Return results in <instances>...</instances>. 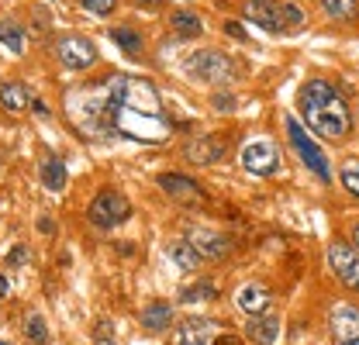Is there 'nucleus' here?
<instances>
[{
    "mask_svg": "<svg viewBox=\"0 0 359 345\" xmlns=\"http://www.w3.org/2000/svg\"><path fill=\"white\" fill-rule=\"evenodd\" d=\"M297 107L308 121V128L321 138H346L353 131V111L346 97L321 76H314L297 90Z\"/></svg>",
    "mask_w": 359,
    "mask_h": 345,
    "instance_id": "1",
    "label": "nucleus"
},
{
    "mask_svg": "<svg viewBox=\"0 0 359 345\" xmlns=\"http://www.w3.org/2000/svg\"><path fill=\"white\" fill-rule=\"evenodd\" d=\"M183 73H190L194 80H208V83H215V86H228L238 76L235 62H231L224 52H218V48H201V52H194V55L183 62Z\"/></svg>",
    "mask_w": 359,
    "mask_h": 345,
    "instance_id": "2",
    "label": "nucleus"
},
{
    "mask_svg": "<svg viewBox=\"0 0 359 345\" xmlns=\"http://www.w3.org/2000/svg\"><path fill=\"white\" fill-rule=\"evenodd\" d=\"M283 125H287V138H290V145L297 149L301 163H304V166H308L318 180H325V183H328V180H332V166H328V156L318 149V142H314L311 135L304 131V125H301L294 114H287V121H283Z\"/></svg>",
    "mask_w": 359,
    "mask_h": 345,
    "instance_id": "3",
    "label": "nucleus"
},
{
    "mask_svg": "<svg viewBox=\"0 0 359 345\" xmlns=\"http://www.w3.org/2000/svg\"><path fill=\"white\" fill-rule=\"evenodd\" d=\"M90 221L97 224V228H118L121 221H128V215H132V204H128V197L125 194H118V190H100L93 201H90L87 208Z\"/></svg>",
    "mask_w": 359,
    "mask_h": 345,
    "instance_id": "4",
    "label": "nucleus"
},
{
    "mask_svg": "<svg viewBox=\"0 0 359 345\" xmlns=\"http://www.w3.org/2000/svg\"><path fill=\"white\" fill-rule=\"evenodd\" d=\"M328 269L335 273V280H339L346 290H356L359 294V252H356V245H349V242H332V245H328Z\"/></svg>",
    "mask_w": 359,
    "mask_h": 345,
    "instance_id": "5",
    "label": "nucleus"
},
{
    "mask_svg": "<svg viewBox=\"0 0 359 345\" xmlns=\"http://www.w3.org/2000/svg\"><path fill=\"white\" fill-rule=\"evenodd\" d=\"M242 166L256 176H273L280 170V149L269 138H256L242 149Z\"/></svg>",
    "mask_w": 359,
    "mask_h": 345,
    "instance_id": "6",
    "label": "nucleus"
},
{
    "mask_svg": "<svg viewBox=\"0 0 359 345\" xmlns=\"http://www.w3.org/2000/svg\"><path fill=\"white\" fill-rule=\"evenodd\" d=\"M245 21L259 25L263 32H283V4L280 0H242Z\"/></svg>",
    "mask_w": 359,
    "mask_h": 345,
    "instance_id": "7",
    "label": "nucleus"
},
{
    "mask_svg": "<svg viewBox=\"0 0 359 345\" xmlns=\"http://www.w3.org/2000/svg\"><path fill=\"white\" fill-rule=\"evenodd\" d=\"M328 325H332V335H335V345L346 342H359V307L356 304H335L332 314H328Z\"/></svg>",
    "mask_w": 359,
    "mask_h": 345,
    "instance_id": "8",
    "label": "nucleus"
},
{
    "mask_svg": "<svg viewBox=\"0 0 359 345\" xmlns=\"http://www.w3.org/2000/svg\"><path fill=\"white\" fill-rule=\"evenodd\" d=\"M59 59L69 66V69H90L93 62H97V48L90 39L83 35H66L62 42H59Z\"/></svg>",
    "mask_w": 359,
    "mask_h": 345,
    "instance_id": "9",
    "label": "nucleus"
},
{
    "mask_svg": "<svg viewBox=\"0 0 359 345\" xmlns=\"http://www.w3.org/2000/svg\"><path fill=\"white\" fill-rule=\"evenodd\" d=\"M224 138H215V135H201V138H190L187 142V149H183V156L190 159V163H197V166H208V163H218L224 156Z\"/></svg>",
    "mask_w": 359,
    "mask_h": 345,
    "instance_id": "10",
    "label": "nucleus"
},
{
    "mask_svg": "<svg viewBox=\"0 0 359 345\" xmlns=\"http://www.w3.org/2000/svg\"><path fill=\"white\" fill-rule=\"evenodd\" d=\"M190 245L204 259H224L231 252V242L224 235H218V231H208V228H194L190 231Z\"/></svg>",
    "mask_w": 359,
    "mask_h": 345,
    "instance_id": "11",
    "label": "nucleus"
},
{
    "mask_svg": "<svg viewBox=\"0 0 359 345\" xmlns=\"http://www.w3.org/2000/svg\"><path fill=\"white\" fill-rule=\"evenodd\" d=\"M159 187L180 201V204H201V190H197V183L190 180V176H183V172H163L159 176Z\"/></svg>",
    "mask_w": 359,
    "mask_h": 345,
    "instance_id": "12",
    "label": "nucleus"
},
{
    "mask_svg": "<svg viewBox=\"0 0 359 345\" xmlns=\"http://www.w3.org/2000/svg\"><path fill=\"white\" fill-rule=\"evenodd\" d=\"M269 301H273V294H269L263 283H242L238 294H235L238 311H245V314H252V318H256V314H266Z\"/></svg>",
    "mask_w": 359,
    "mask_h": 345,
    "instance_id": "13",
    "label": "nucleus"
},
{
    "mask_svg": "<svg viewBox=\"0 0 359 345\" xmlns=\"http://www.w3.org/2000/svg\"><path fill=\"white\" fill-rule=\"evenodd\" d=\"M245 335H249V342L256 345H276V339H280V318L276 314H256L245 325Z\"/></svg>",
    "mask_w": 359,
    "mask_h": 345,
    "instance_id": "14",
    "label": "nucleus"
},
{
    "mask_svg": "<svg viewBox=\"0 0 359 345\" xmlns=\"http://www.w3.org/2000/svg\"><path fill=\"white\" fill-rule=\"evenodd\" d=\"M0 104H4V111L21 114V111H28L35 104V97H32V90L25 83H4L0 86Z\"/></svg>",
    "mask_w": 359,
    "mask_h": 345,
    "instance_id": "15",
    "label": "nucleus"
},
{
    "mask_svg": "<svg viewBox=\"0 0 359 345\" xmlns=\"http://www.w3.org/2000/svg\"><path fill=\"white\" fill-rule=\"evenodd\" d=\"M39 176H42V183L52 190V194L66 190V166H62L59 156H45L42 166H39Z\"/></svg>",
    "mask_w": 359,
    "mask_h": 345,
    "instance_id": "16",
    "label": "nucleus"
},
{
    "mask_svg": "<svg viewBox=\"0 0 359 345\" xmlns=\"http://www.w3.org/2000/svg\"><path fill=\"white\" fill-rule=\"evenodd\" d=\"M142 325L149 328V332H166L170 325H173V307L170 304H149L145 311H142Z\"/></svg>",
    "mask_w": 359,
    "mask_h": 345,
    "instance_id": "17",
    "label": "nucleus"
},
{
    "mask_svg": "<svg viewBox=\"0 0 359 345\" xmlns=\"http://www.w3.org/2000/svg\"><path fill=\"white\" fill-rule=\"evenodd\" d=\"M208 328H211V321L208 318H190V321H183L177 332V345H208Z\"/></svg>",
    "mask_w": 359,
    "mask_h": 345,
    "instance_id": "18",
    "label": "nucleus"
},
{
    "mask_svg": "<svg viewBox=\"0 0 359 345\" xmlns=\"http://www.w3.org/2000/svg\"><path fill=\"white\" fill-rule=\"evenodd\" d=\"M170 25H173V32L183 35V39H197V35L204 32L201 18H197V14H190V11H173V14H170Z\"/></svg>",
    "mask_w": 359,
    "mask_h": 345,
    "instance_id": "19",
    "label": "nucleus"
},
{
    "mask_svg": "<svg viewBox=\"0 0 359 345\" xmlns=\"http://www.w3.org/2000/svg\"><path fill=\"white\" fill-rule=\"evenodd\" d=\"M166 252H170V259L177 262L180 269H197V266H201V252H197L190 242H170Z\"/></svg>",
    "mask_w": 359,
    "mask_h": 345,
    "instance_id": "20",
    "label": "nucleus"
},
{
    "mask_svg": "<svg viewBox=\"0 0 359 345\" xmlns=\"http://www.w3.org/2000/svg\"><path fill=\"white\" fill-rule=\"evenodd\" d=\"M215 297H218V287H215L211 280H197V283H190V287H183V290H180V301L183 304L215 301Z\"/></svg>",
    "mask_w": 359,
    "mask_h": 345,
    "instance_id": "21",
    "label": "nucleus"
},
{
    "mask_svg": "<svg viewBox=\"0 0 359 345\" xmlns=\"http://www.w3.org/2000/svg\"><path fill=\"white\" fill-rule=\"evenodd\" d=\"M0 42L7 45L11 52H25V45H28V39H25L21 25H14V21L7 18V21H0Z\"/></svg>",
    "mask_w": 359,
    "mask_h": 345,
    "instance_id": "22",
    "label": "nucleus"
},
{
    "mask_svg": "<svg viewBox=\"0 0 359 345\" xmlns=\"http://www.w3.org/2000/svg\"><path fill=\"white\" fill-rule=\"evenodd\" d=\"M318 4H321V11H325L332 21H349L359 7V0H318Z\"/></svg>",
    "mask_w": 359,
    "mask_h": 345,
    "instance_id": "23",
    "label": "nucleus"
},
{
    "mask_svg": "<svg viewBox=\"0 0 359 345\" xmlns=\"http://www.w3.org/2000/svg\"><path fill=\"white\" fill-rule=\"evenodd\" d=\"M111 39H114V42L121 45L125 52H132V55H138V52L145 48V42H142V35H138V32H132V28H114V32H111Z\"/></svg>",
    "mask_w": 359,
    "mask_h": 345,
    "instance_id": "24",
    "label": "nucleus"
},
{
    "mask_svg": "<svg viewBox=\"0 0 359 345\" xmlns=\"http://www.w3.org/2000/svg\"><path fill=\"white\" fill-rule=\"evenodd\" d=\"M339 180H342V187L359 201V159H346L342 170H339Z\"/></svg>",
    "mask_w": 359,
    "mask_h": 345,
    "instance_id": "25",
    "label": "nucleus"
},
{
    "mask_svg": "<svg viewBox=\"0 0 359 345\" xmlns=\"http://www.w3.org/2000/svg\"><path fill=\"white\" fill-rule=\"evenodd\" d=\"M304 21H308V14L297 4H283V32L287 28H304Z\"/></svg>",
    "mask_w": 359,
    "mask_h": 345,
    "instance_id": "26",
    "label": "nucleus"
},
{
    "mask_svg": "<svg viewBox=\"0 0 359 345\" xmlns=\"http://www.w3.org/2000/svg\"><path fill=\"white\" fill-rule=\"evenodd\" d=\"M211 104H215V111H222V114H231L238 100H235L231 93H215V97H211Z\"/></svg>",
    "mask_w": 359,
    "mask_h": 345,
    "instance_id": "27",
    "label": "nucleus"
},
{
    "mask_svg": "<svg viewBox=\"0 0 359 345\" xmlns=\"http://www.w3.org/2000/svg\"><path fill=\"white\" fill-rule=\"evenodd\" d=\"M83 7H87V11H93V14H114L118 0H83Z\"/></svg>",
    "mask_w": 359,
    "mask_h": 345,
    "instance_id": "28",
    "label": "nucleus"
},
{
    "mask_svg": "<svg viewBox=\"0 0 359 345\" xmlns=\"http://www.w3.org/2000/svg\"><path fill=\"white\" fill-rule=\"evenodd\" d=\"M28 335H32L35 342H45V321L39 318V314H32V318H28Z\"/></svg>",
    "mask_w": 359,
    "mask_h": 345,
    "instance_id": "29",
    "label": "nucleus"
},
{
    "mask_svg": "<svg viewBox=\"0 0 359 345\" xmlns=\"http://www.w3.org/2000/svg\"><path fill=\"white\" fill-rule=\"evenodd\" d=\"M224 32H228L231 39H242V42H245V28H242L238 21H228V25H224Z\"/></svg>",
    "mask_w": 359,
    "mask_h": 345,
    "instance_id": "30",
    "label": "nucleus"
},
{
    "mask_svg": "<svg viewBox=\"0 0 359 345\" xmlns=\"http://www.w3.org/2000/svg\"><path fill=\"white\" fill-rule=\"evenodd\" d=\"M7 262H11V266H18V262H28V249H21V245H18V249H11Z\"/></svg>",
    "mask_w": 359,
    "mask_h": 345,
    "instance_id": "31",
    "label": "nucleus"
},
{
    "mask_svg": "<svg viewBox=\"0 0 359 345\" xmlns=\"http://www.w3.org/2000/svg\"><path fill=\"white\" fill-rule=\"evenodd\" d=\"M211 345H242V339H238V335H218Z\"/></svg>",
    "mask_w": 359,
    "mask_h": 345,
    "instance_id": "32",
    "label": "nucleus"
},
{
    "mask_svg": "<svg viewBox=\"0 0 359 345\" xmlns=\"http://www.w3.org/2000/svg\"><path fill=\"white\" fill-rule=\"evenodd\" d=\"M32 111H35V114H39V118H45V114H48V107H45L42 100H35V104H32Z\"/></svg>",
    "mask_w": 359,
    "mask_h": 345,
    "instance_id": "33",
    "label": "nucleus"
},
{
    "mask_svg": "<svg viewBox=\"0 0 359 345\" xmlns=\"http://www.w3.org/2000/svg\"><path fill=\"white\" fill-rule=\"evenodd\" d=\"M138 4L149 7V11H159V7H163V0H138Z\"/></svg>",
    "mask_w": 359,
    "mask_h": 345,
    "instance_id": "34",
    "label": "nucleus"
},
{
    "mask_svg": "<svg viewBox=\"0 0 359 345\" xmlns=\"http://www.w3.org/2000/svg\"><path fill=\"white\" fill-rule=\"evenodd\" d=\"M353 245H356V252H359V221L353 224Z\"/></svg>",
    "mask_w": 359,
    "mask_h": 345,
    "instance_id": "35",
    "label": "nucleus"
},
{
    "mask_svg": "<svg viewBox=\"0 0 359 345\" xmlns=\"http://www.w3.org/2000/svg\"><path fill=\"white\" fill-rule=\"evenodd\" d=\"M7 290H11V287H7V280H4V276H0V297H4V294H7Z\"/></svg>",
    "mask_w": 359,
    "mask_h": 345,
    "instance_id": "36",
    "label": "nucleus"
},
{
    "mask_svg": "<svg viewBox=\"0 0 359 345\" xmlns=\"http://www.w3.org/2000/svg\"><path fill=\"white\" fill-rule=\"evenodd\" d=\"M97 345H114V342H97Z\"/></svg>",
    "mask_w": 359,
    "mask_h": 345,
    "instance_id": "37",
    "label": "nucleus"
},
{
    "mask_svg": "<svg viewBox=\"0 0 359 345\" xmlns=\"http://www.w3.org/2000/svg\"><path fill=\"white\" fill-rule=\"evenodd\" d=\"M346 345H359V342H346Z\"/></svg>",
    "mask_w": 359,
    "mask_h": 345,
    "instance_id": "38",
    "label": "nucleus"
},
{
    "mask_svg": "<svg viewBox=\"0 0 359 345\" xmlns=\"http://www.w3.org/2000/svg\"><path fill=\"white\" fill-rule=\"evenodd\" d=\"M0 345H7V342H0Z\"/></svg>",
    "mask_w": 359,
    "mask_h": 345,
    "instance_id": "39",
    "label": "nucleus"
}]
</instances>
